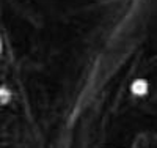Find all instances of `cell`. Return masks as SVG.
<instances>
[{
    "instance_id": "6da1fadb",
    "label": "cell",
    "mask_w": 157,
    "mask_h": 148,
    "mask_svg": "<svg viewBox=\"0 0 157 148\" xmlns=\"http://www.w3.org/2000/svg\"><path fill=\"white\" fill-rule=\"evenodd\" d=\"M130 91H132L135 96L146 95V91H148V82H146L145 79H137L135 82H132V85H130Z\"/></svg>"
}]
</instances>
